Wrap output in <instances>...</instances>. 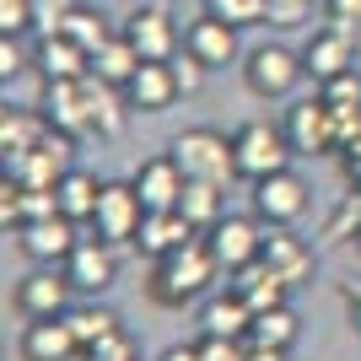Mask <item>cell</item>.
<instances>
[{"label": "cell", "instance_id": "6da1fadb", "mask_svg": "<svg viewBox=\"0 0 361 361\" xmlns=\"http://www.w3.org/2000/svg\"><path fill=\"white\" fill-rule=\"evenodd\" d=\"M221 259H216L211 238H189L183 248H173V254L151 259V281H146V297L157 302V307H189V302L211 297L216 281H221Z\"/></svg>", "mask_w": 361, "mask_h": 361}, {"label": "cell", "instance_id": "7a4b0ae2", "mask_svg": "<svg viewBox=\"0 0 361 361\" xmlns=\"http://www.w3.org/2000/svg\"><path fill=\"white\" fill-rule=\"evenodd\" d=\"M167 151L178 157L183 178L221 183V189L238 183V151H232V135H221V130H211V124H195V130L173 135V146H167Z\"/></svg>", "mask_w": 361, "mask_h": 361}, {"label": "cell", "instance_id": "3957f363", "mask_svg": "<svg viewBox=\"0 0 361 361\" xmlns=\"http://www.w3.org/2000/svg\"><path fill=\"white\" fill-rule=\"evenodd\" d=\"M307 81V65H302V49H286V44H254L243 54V87L264 97V103H281Z\"/></svg>", "mask_w": 361, "mask_h": 361}, {"label": "cell", "instance_id": "277c9868", "mask_svg": "<svg viewBox=\"0 0 361 361\" xmlns=\"http://www.w3.org/2000/svg\"><path fill=\"white\" fill-rule=\"evenodd\" d=\"M232 151H238V178H248V183L291 167V157H297L286 130L270 124V119H243L238 130H232Z\"/></svg>", "mask_w": 361, "mask_h": 361}, {"label": "cell", "instance_id": "5b68a950", "mask_svg": "<svg viewBox=\"0 0 361 361\" xmlns=\"http://www.w3.org/2000/svg\"><path fill=\"white\" fill-rule=\"evenodd\" d=\"M248 205H254V216H259L264 226H297L302 216H307V205H313V189H307V178H302V173L281 167V173H270V178L254 183Z\"/></svg>", "mask_w": 361, "mask_h": 361}, {"label": "cell", "instance_id": "8992f818", "mask_svg": "<svg viewBox=\"0 0 361 361\" xmlns=\"http://www.w3.org/2000/svg\"><path fill=\"white\" fill-rule=\"evenodd\" d=\"M71 275H65V264H32L22 281H16L11 291V307L22 318H65L71 313Z\"/></svg>", "mask_w": 361, "mask_h": 361}, {"label": "cell", "instance_id": "52a82bcc", "mask_svg": "<svg viewBox=\"0 0 361 361\" xmlns=\"http://www.w3.org/2000/svg\"><path fill=\"white\" fill-rule=\"evenodd\" d=\"M140 221H146V200L135 195V178H124V183H103V200H97V216H92L97 238L114 243V248H135Z\"/></svg>", "mask_w": 361, "mask_h": 361}, {"label": "cell", "instance_id": "ba28073f", "mask_svg": "<svg viewBox=\"0 0 361 361\" xmlns=\"http://www.w3.org/2000/svg\"><path fill=\"white\" fill-rule=\"evenodd\" d=\"M211 238V248H216V259H221V270L232 275V270H243V264H254V259H264V238H270V226L259 221L254 211L248 216H232L226 211L221 221L205 232Z\"/></svg>", "mask_w": 361, "mask_h": 361}, {"label": "cell", "instance_id": "9c48e42d", "mask_svg": "<svg viewBox=\"0 0 361 361\" xmlns=\"http://www.w3.org/2000/svg\"><path fill=\"white\" fill-rule=\"evenodd\" d=\"M124 38L135 44L140 60H173V54H183V27L173 22L167 6H135L124 16Z\"/></svg>", "mask_w": 361, "mask_h": 361}, {"label": "cell", "instance_id": "30bf717a", "mask_svg": "<svg viewBox=\"0 0 361 361\" xmlns=\"http://www.w3.org/2000/svg\"><path fill=\"white\" fill-rule=\"evenodd\" d=\"M281 130H286V140H291L297 157H329V151H334V114H329L324 97L291 103L286 119H281Z\"/></svg>", "mask_w": 361, "mask_h": 361}, {"label": "cell", "instance_id": "8fae6325", "mask_svg": "<svg viewBox=\"0 0 361 361\" xmlns=\"http://www.w3.org/2000/svg\"><path fill=\"white\" fill-rule=\"evenodd\" d=\"M238 32L243 27H232V22H221V16H211V11H200L189 27H183V49L195 54L200 65H211V71H221V65H238L248 49L238 44Z\"/></svg>", "mask_w": 361, "mask_h": 361}, {"label": "cell", "instance_id": "7c38bea8", "mask_svg": "<svg viewBox=\"0 0 361 361\" xmlns=\"http://www.w3.org/2000/svg\"><path fill=\"white\" fill-rule=\"evenodd\" d=\"M65 275H71L75 291H87V297H103L114 281H119V248L103 238H81L75 243V254L65 259Z\"/></svg>", "mask_w": 361, "mask_h": 361}, {"label": "cell", "instance_id": "4fadbf2b", "mask_svg": "<svg viewBox=\"0 0 361 361\" xmlns=\"http://www.w3.org/2000/svg\"><path fill=\"white\" fill-rule=\"evenodd\" d=\"M302 65H307V75H313L318 87H324L329 75L350 71V65H356V38H350V27L345 22H324V27L302 44Z\"/></svg>", "mask_w": 361, "mask_h": 361}, {"label": "cell", "instance_id": "5bb4252c", "mask_svg": "<svg viewBox=\"0 0 361 361\" xmlns=\"http://www.w3.org/2000/svg\"><path fill=\"white\" fill-rule=\"evenodd\" d=\"M75 226L71 216H44V221H27V226H16V248L32 259V264H65V259L75 254Z\"/></svg>", "mask_w": 361, "mask_h": 361}, {"label": "cell", "instance_id": "9a60e30c", "mask_svg": "<svg viewBox=\"0 0 361 361\" xmlns=\"http://www.w3.org/2000/svg\"><path fill=\"white\" fill-rule=\"evenodd\" d=\"M16 356L22 361H75L81 340H75L71 318H27V329L16 340Z\"/></svg>", "mask_w": 361, "mask_h": 361}, {"label": "cell", "instance_id": "2e32d148", "mask_svg": "<svg viewBox=\"0 0 361 361\" xmlns=\"http://www.w3.org/2000/svg\"><path fill=\"white\" fill-rule=\"evenodd\" d=\"M183 167L173 151H162V157H151V162L135 167V195L146 200V211H178V200H183Z\"/></svg>", "mask_w": 361, "mask_h": 361}, {"label": "cell", "instance_id": "e0dca14e", "mask_svg": "<svg viewBox=\"0 0 361 361\" xmlns=\"http://www.w3.org/2000/svg\"><path fill=\"white\" fill-rule=\"evenodd\" d=\"M44 119L60 135H92V103H87V75L81 81H49L44 92Z\"/></svg>", "mask_w": 361, "mask_h": 361}, {"label": "cell", "instance_id": "ac0fdd59", "mask_svg": "<svg viewBox=\"0 0 361 361\" xmlns=\"http://www.w3.org/2000/svg\"><path fill=\"white\" fill-rule=\"evenodd\" d=\"M264 264H270V270L281 275L291 291L307 286V281H313V270H318L313 248H307V243H302L291 226H270V238H264Z\"/></svg>", "mask_w": 361, "mask_h": 361}, {"label": "cell", "instance_id": "d6986e66", "mask_svg": "<svg viewBox=\"0 0 361 361\" xmlns=\"http://www.w3.org/2000/svg\"><path fill=\"white\" fill-rule=\"evenodd\" d=\"M178 97L183 92H178V81H173V65L167 60H146L130 75V87H124V103L135 108V114H167Z\"/></svg>", "mask_w": 361, "mask_h": 361}, {"label": "cell", "instance_id": "ffe728a7", "mask_svg": "<svg viewBox=\"0 0 361 361\" xmlns=\"http://www.w3.org/2000/svg\"><path fill=\"white\" fill-rule=\"evenodd\" d=\"M254 329V307L238 297V291H211L205 307H200V334H216V340H248Z\"/></svg>", "mask_w": 361, "mask_h": 361}, {"label": "cell", "instance_id": "44dd1931", "mask_svg": "<svg viewBox=\"0 0 361 361\" xmlns=\"http://www.w3.org/2000/svg\"><path fill=\"white\" fill-rule=\"evenodd\" d=\"M32 65L44 71V81H81V75H92V54L75 38H65V32H44Z\"/></svg>", "mask_w": 361, "mask_h": 361}, {"label": "cell", "instance_id": "7402d4cb", "mask_svg": "<svg viewBox=\"0 0 361 361\" xmlns=\"http://www.w3.org/2000/svg\"><path fill=\"white\" fill-rule=\"evenodd\" d=\"M226 286L238 291V297L248 302L254 313H264V307H281V302L291 297V286H286V281H281V275L270 270V264H264V259H254V264L232 270V275H226Z\"/></svg>", "mask_w": 361, "mask_h": 361}, {"label": "cell", "instance_id": "603a6c76", "mask_svg": "<svg viewBox=\"0 0 361 361\" xmlns=\"http://www.w3.org/2000/svg\"><path fill=\"white\" fill-rule=\"evenodd\" d=\"M189 238H200V232L183 221V211H146L135 248H140L146 259H162V254H173V248H183Z\"/></svg>", "mask_w": 361, "mask_h": 361}, {"label": "cell", "instance_id": "cb8c5ba5", "mask_svg": "<svg viewBox=\"0 0 361 361\" xmlns=\"http://www.w3.org/2000/svg\"><path fill=\"white\" fill-rule=\"evenodd\" d=\"M54 195H60V216H71V221L87 226L92 216H97V200H103V178L87 173V167H71V173L54 183Z\"/></svg>", "mask_w": 361, "mask_h": 361}, {"label": "cell", "instance_id": "d4e9b609", "mask_svg": "<svg viewBox=\"0 0 361 361\" xmlns=\"http://www.w3.org/2000/svg\"><path fill=\"white\" fill-rule=\"evenodd\" d=\"M140 54H135V44H130V38H124V27L114 32V38H108L103 49H97V54H92V75H97V81H108V87H130V75L140 71Z\"/></svg>", "mask_w": 361, "mask_h": 361}, {"label": "cell", "instance_id": "484cf974", "mask_svg": "<svg viewBox=\"0 0 361 361\" xmlns=\"http://www.w3.org/2000/svg\"><path fill=\"white\" fill-rule=\"evenodd\" d=\"M178 211H183V221H189L200 238H205V232H211V226L226 216V189H221V183H195V178H189V183H183Z\"/></svg>", "mask_w": 361, "mask_h": 361}, {"label": "cell", "instance_id": "4316f807", "mask_svg": "<svg viewBox=\"0 0 361 361\" xmlns=\"http://www.w3.org/2000/svg\"><path fill=\"white\" fill-rule=\"evenodd\" d=\"M65 318H71L75 340H81V356H87L92 345H103L108 334H119V329H124V318L114 313V307H103V302H75Z\"/></svg>", "mask_w": 361, "mask_h": 361}, {"label": "cell", "instance_id": "83f0119b", "mask_svg": "<svg viewBox=\"0 0 361 361\" xmlns=\"http://www.w3.org/2000/svg\"><path fill=\"white\" fill-rule=\"evenodd\" d=\"M114 92L119 87H108V81H97V75H87V103H92V135H103V140H119L124 135V119L135 114L130 103H114Z\"/></svg>", "mask_w": 361, "mask_h": 361}, {"label": "cell", "instance_id": "f1b7e54d", "mask_svg": "<svg viewBox=\"0 0 361 361\" xmlns=\"http://www.w3.org/2000/svg\"><path fill=\"white\" fill-rule=\"evenodd\" d=\"M297 334H302V318L291 313V302H281V307H264V313H254V329H248V340L291 350V345H297Z\"/></svg>", "mask_w": 361, "mask_h": 361}, {"label": "cell", "instance_id": "f546056e", "mask_svg": "<svg viewBox=\"0 0 361 361\" xmlns=\"http://www.w3.org/2000/svg\"><path fill=\"white\" fill-rule=\"evenodd\" d=\"M44 130H49L44 114H27V108H6V114H0V146H6V157L32 151L44 140Z\"/></svg>", "mask_w": 361, "mask_h": 361}, {"label": "cell", "instance_id": "4dcf8cb0", "mask_svg": "<svg viewBox=\"0 0 361 361\" xmlns=\"http://www.w3.org/2000/svg\"><path fill=\"white\" fill-rule=\"evenodd\" d=\"M60 32H65V38H75V44L87 49V54H97V49H103L119 27H108V16H103V11H92V6H75V11L60 22Z\"/></svg>", "mask_w": 361, "mask_h": 361}, {"label": "cell", "instance_id": "1f68e13d", "mask_svg": "<svg viewBox=\"0 0 361 361\" xmlns=\"http://www.w3.org/2000/svg\"><path fill=\"white\" fill-rule=\"evenodd\" d=\"M205 11L232 22V27H254V22L270 16V0H205Z\"/></svg>", "mask_w": 361, "mask_h": 361}, {"label": "cell", "instance_id": "d6a6232c", "mask_svg": "<svg viewBox=\"0 0 361 361\" xmlns=\"http://www.w3.org/2000/svg\"><path fill=\"white\" fill-rule=\"evenodd\" d=\"M318 97H324L329 108H361V75H356V65L340 71V75H329V81L318 87Z\"/></svg>", "mask_w": 361, "mask_h": 361}, {"label": "cell", "instance_id": "836d02e7", "mask_svg": "<svg viewBox=\"0 0 361 361\" xmlns=\"http://www.w3.org/2000/svg\"><path fill=\"white\" fill-rule=\"evenodd\" d=\"M167 65H173V81H178L183 97H200V92H205V81H211V65H200L189 49H183V54H173Z\"/></svg>", "mask_w": 361, "mask_h": 361}, {"label": "cell", "instance_id": "e575fe53", "mask_svg": "<svg viewBox=\"0 0 361 361\" xmlns=\"http://www.w3.org/2000/svg\"><path fill=\"white\" fill-rule=\"evenodd\" d=\"M313 6H324V0H270V27H302V22H313Z\"/></svg>", "mask_w": 361, "mask_h": 361}, {"label": "cell", "instance_id": "d590c367", "mask_svg": "<svg viewBox=\"0 0 361 361\" xmlns=\"http://www.w3.org/2000/svg\"><path fill=\"white\" fill-rule=\"evenodd\" d=\"M87 361H140V345H135V334L119 329V334H108L103 345H92Z\"/></svg>", "mask_w": 361, "mask_h": 361}, {"label": "cell", "instance_id": "8d00e7d4", "mask_svg": "<svg viewBox=\"0 0 361 361\" xmlns=\"http://www.w3.org/2000/svg\"><path fill=\"white\" fill-rule=\"evenodd\" d=\"M38 27V16H32V0H0V32H32Z\"/></svg>", "mask_w": 361, "mask_h": 361}, {"label": "cell", "instance_id": "74e56055", "mask_svg": "<svg viewBox=\"0 0 361 361\" xmlns=\"http://www.w3.org/2000/svg\"><path fill=\"white\" fill-rule=\"evenodd\" d=\"M200 361H248V340H216V334H200Z\"/></svg>", "mask_w": 361, "mask_h": 361}, {"label": "cell", "instance_id": "f35d334b", "mask_svg": "<svg viewBox=\"0 0 361 361\" xmlns=\"http://www.w3.org/2000/svg\"><path fill=\"white\" fill-rule=\"evenodd\" d=\"M27 49H22V38L16 32H0V81H11V75H22L27 71Z\"/></svg>", "mask_w": 361, "mask_h": 361}, {"label": "cell", "instance_id": "ab89813d", "mask_svg": "<svg viewBox=\"0 0 361 361\" xmlns=\"http://www.w3.org/2000/svg\"><path fill=\"white\" fill-rule=\"evenodd\" d=\"M81 0H32V16H38V32H60V22L75 11Z\"/></svg>", "mask_w": 361, "mask_h": 361}, {"label": "cell", "instance_id": "60d3db41", "mask_svg": "<svg viewBox=\"0 0 361 361\" xmlns=\"http://www.w3.org/2000/svg\"><path fill=\"white\" fill-rule=\"evenodd\" d=\"M324 16H329V22H361V0H324Z\"/></svg>", "mask_w": 361, "mask_h": 361}, {"label": "cell", "instance_id": "b9f144b4", "mask_svg": "<svg viewBox=\"0 0 361 361\" xmlns=\"http://www.w3.org/2000/svg\"><path fill=\"white\" fill-rule=\"evenodd\" d=\"M248 361H291V350H281V345H259V340H248Z\"/></svg>", "mask_w": 361, "mask_h": 361}, {"label": "cell", "instance_id": "7bdbcfd3", "mask_svg": "<svg viewBox=\"0 0 361 361\" xmlns=\"http://www.w3.org/2000/svg\"><path fill=\"white\" fill-rule=\"evenodd\" d=\"M157 361H200V340H195V345H167Z\"/></svg>", "mask_w": 361, "mask_h": 361}, {"label": "cell", "instance_id": "ee69618b", "mask_svg": "<svg viewBox=\"0 0 361 361\" xmlns=\"http://www.w3.org/2000/svg\"><path fill=\"white\" fill-rule=\"evenodd\" d=\"M345 151H350V157H345V173L361 183V140H356V146H345Z\"/></svg>", "mask_w": 361, "mask_h": 361}, {"label": "cell", "instance_id": "f6af8a7d", "mask_svg": "<svg viewBox=\"0 0 361 361\" xmlns=\"http://www.w3.org/2000/svg\"><path fill=\"white\" fill-rule=\"evenodd\" d=\"M345 302H350V324L361 329V286H345Z\"/></svg>", "mask_w": 361, "mask_h": 361}, {"label": "cell", "instance_id": "bcb514c9", "mask_svg": "<svg viewBox=\"0 0 361 361\" xmlns=\"http://www.w3.org/2000/svg\"><path fill=\"white\" fill-rule=\"evenodd\" d=\"M356 248H361V232H356Z\"/></svg>", "mask_w": 361, "mask_h": 361}]
</instances>
